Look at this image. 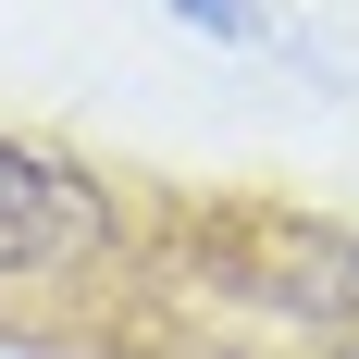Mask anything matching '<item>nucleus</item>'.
Segmentation results:
<instances>
[{
    "label": "nucleus",
    "mask_w": 359,
    "mask_h": 359,
    "mask_svg": "<svg viewBox=\"0 0 359 359\" xmlns=\"http://www.w3.org/2000/svg\"><path fill=\"white\" fill-rule=\"evenodd\" d=\"M161 13H174V25H198L211 50H248V37H260V0H161Z\"/></svg>",
    "instance_id": "obj_2"
},
{
    "label": "nucleus",
    "mask_w": 359,
    "mask_h": 359,
    "mask_svg": "<svg viewBox=\"0 0 359 359\" xmlns=\"http://www.w3.org/2000/svg\"><path fill=\"white\" fill-rule=\"evenodd\" d=\"M149 273L137 198L87 161V149L13 137L0 124V334H111Z\"/></svg>",
    "instance_id": "obj_1"
}]
</instances>
